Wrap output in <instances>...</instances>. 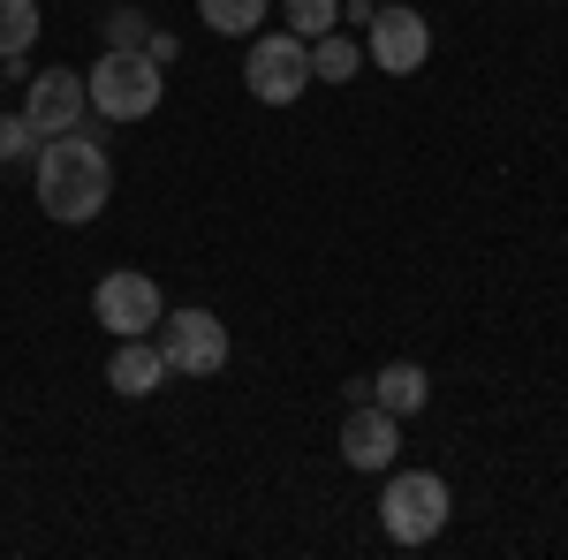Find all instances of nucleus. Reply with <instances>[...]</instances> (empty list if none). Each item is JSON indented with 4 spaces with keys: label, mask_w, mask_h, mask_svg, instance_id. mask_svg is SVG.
Segmentation results:
<instances>
[{
    "label": "nucleus",
    "mask_w": 568,
    "mask_h": 560,
    "mask_svg": "<svg viewBox=\"0 0 568 560\" xmlns=\"http://www.w3.org/2000/svg\"><path fill=\"white\" fill-rule=\"evenodd\" d=\"M114 197V152L99 130H61L39 144V205L61 227H91Z\"/></svg>",
    "instance_id": "f257e3e1"
},
{
    "label": "nucleus",
    "mask_w": 568,
    "mask_h": 560,
    "mask_svg": "<svg viewBox=\"0 0 568 560\" xmlns=\"http://www.w3.org/2000/svg\"><path fill=\"white\" fill-rule=\"evenodd\" d=\"M84 91H91V114H99V122H144V114H160V99H168V69H160L144 45H106L84 69Z\"/></svg>",
    "instance_id": "f03ea898"
},
{
    "label": "nucleus",
    "mask_w": 568,
    "mask_h": 560,
    "mask_svg": "<svg viewBox=\"0 0 568 560\" xmlns=\"http://www.w3.org/2000/svg\"><path fill=\"white\" fill-rule=\"evenodd\" d=\"M447 516H455V492L433 470H394L387 492H379V522H387L394 546H433L447 530Z\"/></svg>",
    "instance_id": "7ed1b4c3"
},
{
    "label": "nucleus",
    "mask_w": 568,
    "mask_h": 560,
    "mask_svg": "<svg viewBox=\"0 0 568 560\" xmlns=\"http://www.w3.org/2000/svg\"><path fill=\"white\" fill-rule=\"evenodd\" d=\"M152 342H160V356H168V371H182V379H213L220 364H227V326H220L205 303L160 310Z\"/></svg>",
    "instance_id": "20e7f679"
},
{
    "label": "nucleus",
    "mask_w": 568,
    "mask_h": 560,
    "mask_svg": "<svg viewBox=\"0 0 568 560\" xmlns=\"http://www.w3.org/2000/svg\"><path fill=\"white\" fill-rule=\"evenodd\" d=\"M243 84H251V99H265V106L304 99V84H318V77H311V39H296V31H258V39H251V61H243Z\"/></svg>",
    "instance_id": "39448f33"
},
{
    "label": "nucleus",
    "mask_w": 568,
    "mask_h": 560,
    "mask_svg": "<svg viewBox=\"0 0 568 560\" xmlns=\"http://www.w3.org/2000/svg\"><path fill=\"white\" fill-rule=\"evenodd\" d=\"M364 53H372V69H387V77H417L425 53H433V23H425L417 8H402V0H379L372 23H364Z\"/></svg>",
    "instance_id": "423d86ee"
},
{
    "label": "nucleus",
    "mask_w": 568,
    "mask_h": 560,
    "mask_svg": "<svg viewBox=\"0 0 568 560\" xmlns=\"http://www.w3.org/2000/svg\"><path fill=\"white\" fill-rule=\"evenodd\" d=\"M160 310H168V303H160V281H152V273H130V265H114V273L91 288V318H99L114 342L152 334V326H160Z\"/></svg>",
    "instance_id": "0eeeda50"
},
{
    "label": "nucleus",
    "mask_w": 568,
    "mask_h": 560,
    "mask_svg": "<svg viewBox=\"0 0 568 560\" xmlns=\"http://www.w3.org/2000/svg\"><path fill=\"white\" fill-rule=\"evenodd\" d=\"M84 114H91V91L77 69H45V77H31V91H23V122L45 136H61V130H84Z\"/></svg>",
    "instance_id": "6e6552de"
},
{
    "label": "nucleus",
    "mask_w": 568,
    "mask_h": 560,
    "mask_svg": "<svg viewBox=\"0 0 568 560\" xmlns=\"http://www.w3.org/2000/svg\"><path fill=\"white\" fill-rule=\"evenodd\" d=\"M394 447H402V417L379 409V401H356L349 425H342V462L379 477V470H394Z\"/></svg>",
    "instance_id": "1a4fd4ad"
},
{
    "label": "nucleus",
    "mask_w": 568,
    "mask_h": 560,
    "mask_svg": "<svg viewBox=\"0 0 568 560\" xmlns=\"http://www.w3.org/2000/svg\"><path fill=\"white\" fill-rule=\"evenodd\" d=\"M160 379H168V356H160V342H152V334H130V342H114V356H106V387L122 394V401H144V394H160Z\"/></svg>",
    "instance_id": "9d476101"
},
{
    "label": "nucleus",
    "mask_w": 568,
    "mask_h": 560,
    "mask_svg": "<svg viewBox=\"0 0 568 560\" xmlns=\"http://www.w3.org/2000/svg\"><path fill=\"white\" fill-rule=\"evenodd\" d=\"M425 394H433L425 364H387V371H372V401L394 409V417H417V409H425Z\"/></svg>",
    "instance_id": "9b49d317"
},
{
    "label": "nucleus",
    "mask_w": 568,
    "mask_h": 560,
    "mask_svg": "<svg viewBox=\"0 0 568 560\" xmlns=\"http://www.w3.org/2000/svg\"><path fill=\"white\" fill-rule=\"evenodd\" d=\"M356 69H364V45L349 31H326V39H311V77L318 84H349Z\"/></svg>",
    "instance_id": "f8f14e48"
},
{
    "label": "nucleus",
    "mask_w": 568,
    "mask_h": 560,
    "mask_svg": "<svg viewBox=\"0 0 568 560\" xmlns=\"http://www.w3.org/2000/svg\"><path fill=\"white\" fill-rule=\"evenodd\" d=\"M265 8H273V0H197L205 31H220V39H251L265 23Z\"/></svg>",
    "instance_id": "ddd939ff"
},
{
    "label": "nucleus",
    "mask_w": 568,
    "mask_h": 560,
    "mask_svg": "<svg viewBox=\"0 0 568 560\" xmlns=\"http://www.w3.org/2000/svg\"><path fill=\"white\" fill-rule=\"evenodd\" d=\"M39 45V0H0V61Z\"/></svg>",
    "instance_id": "4468645a"
},
{
    "label": "nucleus",
    "mask_w": 568,
    "mask_h": 560,
    "mask_svg": "<svg viewBox=\"0 0 568 560\" xmlns=\"http://www.w3.org/2000/svg\"><path fill=\"white\" fill-rule=\"evenodd\" d=\"M281 16H288L296 39H326V31H342V0H281Z\"/></svg>",
    "instance_id": "2eb2a0df"
},
{
    "label": "nucleus",
    "mask_w": 568,
    "mask_h": 560,
    "mask_svg": "<svg viewBox=\"0 0 568 560\" xmlns=\"http://www.w3.org/2000/svg\"><path fill=\"white\" fill-rule=\"evenodd\" d=\"M39 152V130L23 122V114H0V167H16V160H31Z\"/></svg>",
    "instance_id": "dca6fc26"
},
{
    "label": "nucleus",
    "mask_w": 568,
    "mask_h": 560,
    "mask_svg": "<svg viewBox=\"0 0 568 560\" xmlns=\"http://www.w3.org/2000/svg\"><path fill=\"white\" fill-rule=\"evenodd\" d=\"M99 31H106V45H144V39H152L144 8H106V23H99Z\"/></svg>",
    "instance_id": "f3484780"
},
{
    "label": "nucleus",
    "mask_w": 568,
    "mask_h": 560,
    "mask_svg": "<svg viewBox=\"0 0 568 560\" xmlns=\"http://www.w3.org/2000/svg\"><path fill=\"white\" fill-rule=\"evenodd\" d=\"M0 84H8V69H0Z\"/></svg>",
    "instance_id": "a211bd4d"
}]
</instances>
